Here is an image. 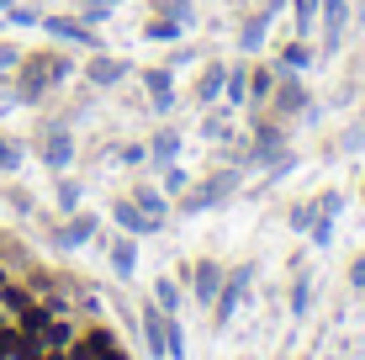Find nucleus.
<instances>
[{
    "mask_svg": "<svg viewBox=\"0 0 365 360\" xmlns=\"http://www.w3.org/2000/svg\"><path fill=\"white\" fill-rule=\"evenodd\" d=\"M74 74V58L64 53H21V64H16V96L21 101H43L53 85H64Z\"/></svg>",
    "mask_w": 365,
    "mask_h": 360,
    "instance_id": "obj_1",
    "label": "nucleus"
},
{
    "mask_svg": "<svg viewBox=\"0 0 365 360\" xmlns=\"http://www.w3.org/2000/svg\"><path fill=\"white\" fill-rule=\"evenodd\" d=\"M244 165L249 170H292V154H286V128H281V117H259L255 122V148L244 154Z\"/></svg>",
    "mask_w": 365,
    "mask_h": 360,
    "instance_id": "obj_2",
    "label": "nucleus"
},
{
    "mask_svg": "<svg viewBox=\"0 0 365 360\" xmlns=\"http://www.w3.org/2000/svg\"><path fill=\"white\" fill-rule=\"evenodd\" d=\"M238 180H244V170H217V175H207L201 185H191L185 196H175V212L196 217V212H207V207H222L238 191Z\"/></svg>",
    "mask_w": 365,
    "mask_h": 360,
    "instance_id": "obj_3",
    "label": "nucleus"
},
{
    "mask_svg": "<svg viewBox=\"0 0 365 360\" xmlns=\"http://www.w3.org/2000/svg\"><path fill=\"white\" fill-rule=\"evenodd\" d=\"M249 281H255V265H233L228 276H222V292H217V302H212V324H217V329L233 324V313H238V302H244Z\"/></svg>",
    "mask_w": 365,
    "mask_h": 360,
    "instance_id": "obj_4",
    "label": "nucleus"
},
{
    "mask_svg": "<svg viewBox=\"0 0 365 360\" xmlns=\"http://www.w3.org/2000/svg\"><path fill=\"white\" fill-rule=\"evenodd\" d=\"M43 32L48 37H58V43H74V48H101V27H91V21H80V16H43Z\"/></svg>",
    "mask_w": 365,
    "mask_h": 360,
    "instance_id": "obj_5",
    "label": "nucleus"
},
{
    "mask_svg": "<svg viewBox=\"0 0 365 360\" xmlns=\"http://www.w3.org/2000/svg\"><path fill=\"white\" fill-rule=\"evenodd\" d=\"M307 85H302V74H281V80H275V96H270V111L275 117H302V111H307Z\"/></svg>",
    "mask_w": 365,
    "mask_h": 360,
    "instance_id": "obj_6",
    "label": "nucleus"
},
{
    "mask_svg": "<svg viewBox=\"0 0 365 360\" xmlns=\"http://www.w3.org/2000/svg\"><path fill=\"white\" fill-rule=\"evenodd\" d=\"M222 276H228V270H222L217 259H196L191 276H185V287H191V297L201 307H212V302H217V292H222Z\"/></svg>",
    "mask_w": 365,
    "mask_h": 360,
    "instance_id": "obj_7",
    "label": "nucleus"
},
{
    "mask_svg": "<svg viewBox=\"0 0 365 360\" xmlns=\"http://www.w3.org/2000/svg\"><path fill=\"white\" fill-rule=\"evenodd\" d=\"M111 222H117L122 233H133V239H154V233H159V222L148 217L133 196H117V202H111Z\"/></svg>",
    "mask_w": 365,
    "mask_h": 360,
    "instance_id": "obj_8",
    "label": "nucleus"
},
{
    "mask_svg": "<svg viewBox=\"0 0 365 360\" xmlns=\"http://www.w3.org/2000/svg\"><path fill=\"white\" fill-rule=\"evenodd\" d=\"M281 11H286V0H270L265 11H255V16L238 27V48H244V53H259V48H265V37H270V21L281 16Z\"/></svg>",
    "mask_w": 365,
    "mask_h": 360,
    "instance_id": "obj_9",
    "label": "nucleus"
},
{
    "mask_svg": "<svg viewBox=\"0 0 365 360\" xmlns=\"http://www.w3.org/2000/svg\"><path fill=\"white\" fill-rule=\"evenodd\" d=\"M138 329H143V350H148V360H165L170 350H165V307L148 297V307L138 313Z\"/></svg>",
    "mask_w": 365,
    "mask_h": 360,
    "instance_id": "obj_10",
    "label": "nucleus"
},
{
    "mask_svg": "<svg viewBox=\"0 0 365 360\" xmlns=\"http://www.w3.org/2000/svg\"><path fill=\"white\" fill-rule=\"evenodd\" d=\"M85 80H91L96 91H111V85L128 80V58H111V53L96 48V58H85Z\"/></svg>",
    "mask_w": 365,
    "mask_h": 360,
    "instance_id": "obj_11",
    "label": "nucleus"
},
{
    "mask_svg": "<svg viewBox=\"0 0 365 360\" xmlns=\"http://www.w3.org/2000/svg\"><path fill=\"white\" fill-rule=\"evenodd\" d=\"M143 91H148V106L154 111H175V69L165 64V69H143Z\"/></svg>",
    "mask_w": 365,
    "mask_h": 360,
    "instance_id": "obj_12",
    "label": "nucleus"
},
{
    "mask_svg": "<svg viewBox=\"0 0 365 360\" xmlns=\"http://www.w3.org/2000/svg\"><path fill=\"white\" fill-rule=\"evenodd\" d=\"M96 228H101V222H96L91 212H80V207H74V212H64V228H58L53 239L64 244V250H80V244L96 239Z\"/></svg>",
    "mask_w": 365,
    "mask_h": 360,
    "instance_id": "obj_13",
    "label": "nucleus"
},
{
    "mask_svg": "<svg viewBox=\"0 0 365 360\" xmlns=\"http://www.w3.org/2000/svg\"><path fill=\"white\" fill-rule=\"evenodd\" d=\"M318 16H323V43L329 53L344 43V21H349V0H318Z\"/></svg>",
    "mask_w": 365,
    "mask_h": 360,
    "instance_id": "obj_14",
    "label": "nucleus"
},
{
    "mask_svg": "<svg viewBox=\"0 0 365 360\" xmlns=\"http://www.w3.org/2000/svg\"><path fill=\"white\" fill-rule=\"evenodd\" d=\"M37 154H43L48 170H69V159H74V133H69V128H53V133L43 138V148H37Z\"/></svg>",
    "mask_w": 365,
    "mask_h": 360,
    "instance_id": "obj_15",
    "label": "nucleus"
},
{
    "mask_svg": "<svg viewBox=\"0 0 365 360\" xmlns=\"http://www.w3.org/2000/svg\"><path fill=\"white\" fill-rule=\"evenodd\" d=\"M74 344V324H69V313H53L48 318V329L37 334V350H53V355H64Z\"/></svg>",
    "mask_w": 365,
    "mask_h": 360,
    "instance_id": "obj_16",
    "label": "nucleus"
},
{
    "mask_svg": "<svg viewBox=\"0 0 365 360\" xmlns=\"http://www.w3.org/2000/svg\"><path fill=\"white\" fill-rule=\"evenodd\" d=\"M222 80H228V64H222V58H212V64L201 69V80H196V101H201V106H217V101H222Z\"/></svg>",
    "mask_w": 365,
    "mask_h": 360,
    "instance_id": "obj_17",
    "label": "nucleus"
},
{
    "mask_svg": "<svg viewBox=\"0 0 365 360\" xmlns=\"http://www.w3.org/2000/svg\"><path fill=\"white\" fill-rule=\"evenodd\" d=\"M233 133V106H201V138H212V143H222Z\"/></svg>",
    "mask_w": 365,
    "mask_h": 360,
    "instance_id": "obj_18",
    "label": "nucleus"
},
{
    "mask_svg": "<svg viewBox=\"0 0 365 360\" xmlns=\"http://www.w3.org/2000/svg\"><path fill=\"white\" fill-rule=\"evenodd\" d=\"M275 80H281V69H275V64H259V69H249V106H270V96H275Z\"/></svg>",
    "mask_w": 365,
    "mask_h": 360,
    "instance_id": "obj_19",
    "label": "nucleus"
},
{
    "mask_svg": "<svg viewBox=\"0 0 365 360\" xmlns=\"http://www.w3.org/2000/svg\"><path fill=\"white\" fill-rule=\"evenodd\" d=\"M180 143H185V138H180L175 128H159L154 138H148V159L165 170V165H175V159H180Z\"/></svg>",
    "mask_w": 365,
    "mask_h": 360,
    "instance_id": "obj_20",
    "label": "nucleus"
},
{
    "mask_svg": "<svg viewBox=\"0 0 365 360\" xmlns=\"http://www.w3.org/2000/svg\"><path fill=\"white\" fill-rule=\"evenodd\" d=\"M133 202H138V207H143V212H148V217H154V222H159V228H165V222H170V212H175V207H170V196H165V191H159V185H138V191H133Z\"/></svg>",
    "mask_w": 365,
    "mask_h": 360,
    "instance_id": "obj_21",
    "label": "nucleus"
},
{
    "mask_svg": "<svg viewBox=\"0 0 365 360\" xmlns=\"http://www.w3.org/2000/svg\"><path fill=\"white\" fill-rule=\"evenodd\" d=\"M222 106H249V64H228V80H222Z\"/></svg>",
    "mask_w": 365,
    "mask_h": 360,
    "instance_id": "obj_22",
    "label": "nucleus"
},
{
    "mask_svg": "<svg viewBox=\"0 0 365 360\" xmlns=\"http://www.w3.org/2000/svg\"><path fill=\"white\" fill-rule=\"evenodd\" d=\"M312 64V48H307V37H292V43L281 48V53H275V69L281 74H302Z\"/></svg>",
    "mask_w": 365,
    "mask_h": 360,
    "instance_id": "obj_23",
    "label": "nucleus"
},
{
    "mask_svg": "<svg viewBox=\"0 0 365 360\" xmlns=\"http://www.w3.org/2000/svg\"><path fill=\"white\" fill-rule=\"evenodd\" d=\"M111 270H117L122 281L138 270V239H133V233H117V244H111Z\"/></svg>",
    "mask_w": 365,
    "mask_h": 360,
    "instance_id": "obj_24",
    "label": "nucleus"
},
{
    "mask_svg": "<svg viewBox=\"0 0 365 360\" xmlns=\"http://www.w3.org/2000/svg\"><path fill=\"white\" fill-rule=\"evenodd\" d=\"M143 37H148V43H180V37H185V21L159 16V11H154V16L143 21Z\"/></svg>",
    "mask_w": 365,
    "mask_h": 360,
    "instance_id": "obj_25",
    "label": "nucleus"
},
{
    "mask_svg": "<svg viewBox=\"0 0 365 360\" xmlns=\"http://www.w3.org/2000/svg\"><path fill=\"white\" fill-rule=\"evenodd\" d=\"M154 302L165 307V313H180V307H185V281L180 276H159L154 281Z\"/></svg>",
    "mask_w": 365,
    "mask_h": 360,
    "instance_id": "obj_26",
    "label": "nucleus"
},
{
    "mask_svg": "<svg viewBox=\"0 0 365 360\" xmlns=\"http://www.w3.org/2000/svg\"><path fill=\"white\" fill-rule=\"evenodd\" d=\"M0 355H6V360H32L37 344H32L21 329H0Z\"/></svg>",
    "mask_w": 365,
    "mask_h": 360,
    "instance_id": "obj_27",
    "label": "nucleus"
},
{
    "mask_svg": "<svg viewBox=\"0 0 365 360\" xmlns=\"http://www.w3.org/2000/svg\"><path fill=\"white\" fill-rule=\"evenodd\" d=\"M312 307V270H292V318H302Z\"/></svg>",
    "mask_w": 365,
    "mask_h": 360,
    "instance_id": "obj_28",
    "label": "nucleus"
},
{
    "mask_svg": "<svg viewBox=\"0 0 365 360\" xmlns=\"http://www.w3.org/2000/svg\"><path fill=\"white\" fill-rule=\"evenodd\" d=\"M32 302H37V297H32L27 287H11V281L0 287V313H6V318H21V313H27Z\"/></svg>",
    "mask_w": 365,
    "mask_h": 360,
    "instance_id": "obj_29",
    "label": "nucleus"
},
{
    "mask_svg": "<svg viewBox=\"0 0 365 360\" xmlns=\"http://www.w3.org/2000/svg\"><path fill=\"white\" fill-rule=\"evenodd\" d=\"M318 217H323V207H318V196H312V202H297L292 212H286V228H292V233H307Z\"/></svg>",
    "mask_w": 365,
    "mask_h": 360,
    "instance_id": "obj_30",
    "label": "nucleus"
},
{
    "mask_svg": "<svg viewBox=\"0 0 365 360\" xmlns=\"http://www.w3.org/2000/svg\"><path fill=\"white\" fill-rule=\"evenodd\" d=\"M165 360H185V329H180V313H165Z\"/></svg>",
    "mask_w": 365,
    "mask_h": 360,
    "instance_id": "obj_31",
    "label": "nucleus"
},
{
    "mask_svg": "<svg viewBox=\"0 0 365 360\" xmlns=\"http://www.w3.org/2000/svg\"><path fill=\"white\" fill-rule=\"evenodd\" d=\"M159 191H165L170 202H175V196H185V191H191V175H185L180 165H165V170H159Z\"/></svg>",
    "mask_w": 365,
    "mask_h": 360,
    "instance_id": "obj_32",
    "label": "nucleus"
},
{
    "mask_svg": "<svg viewBox=\"0 0 365 360\" xmlns=\"http://www.w3.org/2000/svg\"><path fill=\"white\" fill-rule=\"evenodd\" d=\"M111 16H117L111 0H80V21H91V27H106Z\"/></svg>",
    "mask_w": 365,
    "mask_h": 360,
    "instance_id": "obj_33",
    "label": "nucleus"
},
{
    "mask_svg": "<svg viewBox=\"0 0 365 360\" xmlns=\"http://www.w3.org/2000/svg\"><path fill=\"white\" fill-rule=\"evenodd\" d=\"M154 11H159V16H175V21H185V27L196 21V0H154Z\"/></svg>",
    "mask_w": 365,
    "mask_h": 360,
    "instance_id": "obj_34",
    "label": "nucleus"
},
{
    "mask_svg": "<svg viewBox=\"0 0 365 360\" xmlns=\"http://www.w3.org/2000/svg\"><path fill=\"white\" fill-rule=\"evenodd\" d=\"M80 339H85V344H91V350H96V355H106V350H117V334H111L106 324H96V329H85V334H80Z\"/></svg>",
    "mask_w": 365,
    "mask_h": 360,
    "instance_id": "obj_35",
    "label": "nucleus"
},
{
    "mask_svg": "<svg viewBox=\"0 0 365 360\" xmlns=\"http://www.w3.org/2000/svg\"><path fill=\"white\" fill-rule=\"evenodd\" d=\"M6 16H11V27H43V11L37 6H11Z\"/></svg>",
    "mask_w": 365,
    "mask_h": 360,
    "instance_id": "obj_36",
    "label": "nucleus"
},
{
    "mask_svg": "<svg viewBox=\"0 0 365 360\" xmlns=\"http://www.w3.org/2000/svg\"><path fill=\"white\" fill-rule=\"evenodd\" d=\"M21 159H27V154H21V143H16V138H6V133H0V170H16Z\"/></svg>",
    "mask_w": 365,
    "mask_h": 360,
    "instance_id": "obj_37",
    "label": "nucleus"
},
{
    "mask_svg": "<svg viewBox=\"0 0 365 360\" xmlns=\"http://www.w3.org/2000/svg\"><path fill=\"white\" fill-rule=\"evenodd\" d=\"M307 239L318 244V250H329V244H334V217L323 212V217H318V222H312V228H307Z\"/></svg>",
    "mask_w": 365,
    "mask_h": 360,
    "instance_id": "obj_38",
    "label": "nucleus"
},
{
    "mask_svg": "<svg viewBox=\"0 0 365 360\" xmlns=\"http://www.w3.org/2000/svg\"><path fill=\"white\" fill-rule=\"evenodd\" d=\"M58 207H64V212L80 207V185H74V180H58Z\"/></svg>",
    "mask_w": 365,
    "mask_h": 360,
    "instance_id": "obj_39",
    "label": "nucleus"
},
{
    "mask_svg": "<svg viewBox=\"0 0 365 360\" xmlns=\"http://www.w3.org/2000/svg\"><path fill=\"white\" fill-rule=\"evenodd\" d=\"M117 159H122V165H143V159H148V143H128V148H117Z\"/></svg>",
    "mask_w": 365,
    "mask_h": 360,
    "instance_id": "obj_40",
    "label": "nucleus"
},
{
    "mask_svg": "<svg viewBox=\"0 0 365 360\" xmlns=\"http://www.w3.org/2000/svg\"><path fill=\"white\" fill-rule=\"evenodd\" d=\"M318 207H323V212H329V217H339V207H344V196H339V191H323V196H318Z\"/></svg>",
    "mask_w": 365,
    "mask_h": 360,
    "instance_id": "obj_41",
    "label": "nucleus"
},
{
    "mask_svg": "<svg viewBox=\"0 0 365 360\" xmlns=\"http://www.w3.org/2000/svg\"><path fill=\"white\" fill-rule=\"evenodd\" d=\"M349 287H360V292H365V254L355 259V265H349Z\"/></svg>",
    "mask_w": 365,
    "mask_h": 360,
    "instance_id": "obj_42",
    "label": "nucleus"
},
{
    "mask_svg": "<svg viewBox=\"0 0 365 360\" xmlns=\"http://www.w3.org/2000/svg\"><path fill=\"white\" fill-rule=\"evenodd\" d=\"M21 64V53H16V48H0V69H16Z\"/></svg>",
    "mask_w": 365,
    "mask_h": 360,
    "instance_id": "obj_43",
    "label": "nucleus"
},
{
    "mask_svg": "<svg viewBox=\"0 0 365 360\" xmlns=\"http://www.w3.org/2000/svg\"><path fill=\"white\" fill-rule=\"evenodd\" d=\"M101 360H133V355H128V350H122V344H117V350H106Z\"/></svg>",
    "mask_w": 365,
    "mask_h": 360,
    "instance_id": "obj_44",
    "label": "nucleus"
},
{
    "mask_svg": "<svg viewBox=\"0 0 365 360\" xmlns=\"http://www.w3.org/2000/svg\"><path fill=\"white\" fill-rule=\"evenodd\" d=\"M6 281H11V276H6V265H0V287H6Z\"/></svg>",
    "mask_w": 365,
    "mask_h": 360,
    "instance_id": "obj_45",
    "label": "nucleus"
},
{
    "mask_svg": "<svg viewBox=\"0 0 365 360\" xmlns=\"http://www.w3.org/2000/svg\"><path fill=\"white\" fill-rule=\"evenodd\" d=\"M0 329H6V313H0Z\"/></svg>",
    "mask_w": 365,
    "mask_h": 360,
    "instance_id": "obj_46",
    "label": "nucleus"
},
{
    "mask_svg": "<svg viewBox=\"0 0 365 360\" xmlns=\"http://www.w3.org/2000/svg\"><path fill=\"white\" fill-rule=\"evenodd\" d=\"M111 6H122V0H111Z\"/></svg>",
    "mask_w": 365,
    "mask_h": 360,
    "instance_id": "obj_47",
    "label": "nucleus"
},
{
    "mask_svg": "<svg viewBox=\"0 0 365 360\" xmlns=\"http://www.w3.org/2000/svg\"><path fill=\"white\" fill-rule=\"evenodd\" d=\"M360 202H365V191H360Z\"/></svg>",
    "mask_w": 365,
    "mask_h": 360,
    "instance_id": "obj_48",
    "label": "nucleus"
},
{
    "mask_svg": "<svg viewBox=\"0 0 365 360\" xmlns=\"http://www.w3.org/2000/svg\"><path fill=\"white\" fill-rule=\"evenodd\" d=\"M0 360H6V355H0Z\"/></svg>",
    "mask_w": 365,
    "mask_h": 360,
    "instance_id": "obj_49",
    "label": "nucleus"
}]
</instances>
